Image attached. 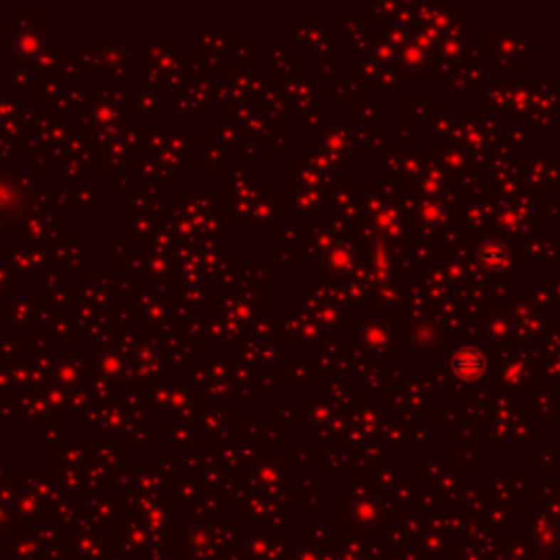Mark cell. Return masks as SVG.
<instances>
[{
    "label": "cell",
    "instance_id": "cell-1",
    "mask_svg": "<svg viewBox=\"0 0 560 560\" xmlns=\"http://www.w3.org/2000/svg\"><path fill=\"white\" fill-rule=\"evenodd\" d=\"M453 370L464 379H477L484 372V355L477 348H462L453 357Z\"/></svg>",
    "mask_w": 560,
    "mask_h": 560
}]
</instances>
